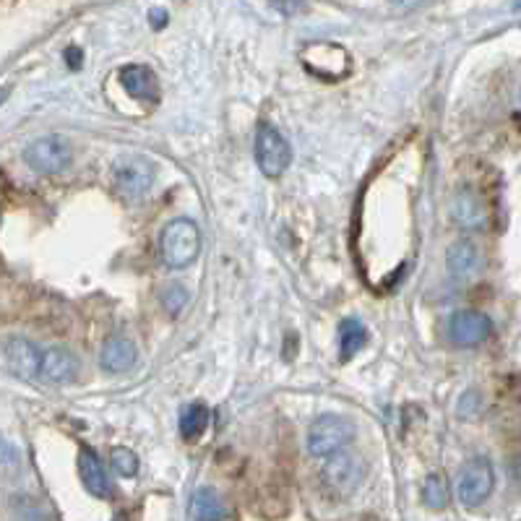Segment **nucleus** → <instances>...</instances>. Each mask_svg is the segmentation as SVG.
<instances>
[{
  "instance_id": "412c9836",
  "label": "nucleus",
  "mask_w": 521,
  "mask_h": 521,
  "mask_svg": "<svg viewBox=\"0 0 521 521\" xmlns=\"http://www.w3.org/2000/svg\"><path fill=\"white\" fill-rule=\"evenodd\" d=\"M188 290L182 287V284H178V282H172V284H167L164 290H162V295H159V300H162V308L170 313V316H178L182 308L188 305Z\"/></svg>"
},
{
  "instance_id": "f3484780",
  "label": "nucleus",
  "mask_w": 521,
  "mask_h": 521,
  "mask_svg": "<svg viewBox=\"0 0 521 521\" xmlns=\"http://www.w3.org/2000/svg\"><path fill=\"white\" fill-rule=\"evenodd\" d=\"M191 516L193 519H229V511L222 506L219 496L209 488H199L191 498Z\"/></svg>"
},
{
  "instance_id": "ddd939ff",
  "label": "nucleus",
  "mask_w": 521,
  "mask_h": 521,
  "mask_svg": "<svg viewBox=\"0 0 521 521\" xmlns=\"http://www.w3.org/2000/svg\"><path fill=\"white\" fill-rule=\"evenodd\" d=\"M120 84L126 87V91L131 97H136L141 102H154L157 99V76L154 70L146 69V66H126L120 69Z\"/></svg>"
},
{
  "instance_id": "39448f33",
  "label": "nucleus",
  "mask_w": 521,
  "mask_h": 521,
  "mask_svg": "<svg viewBox=\"0 0 521 521\" xmlns=\"http://www.w3.org/2000/svg\"><path fill=\"white\" fill-rule=\"evenodd\" d=\"M493 485H496L493 464L488 459L477 456V459H470L456 477V498L461 506L475 508L493 493Z\"/></svg>"
},
{
  "instance_id": "2eb2a0df",
  "label": "nucleus",
  "mask_w": 521,
  "mask_h": 521,
  "mask_svg": "<svg viewBox=\"0 0 521 521\" xmlns=\"http://www.w3.org/2000/svg\"><path fill=\"white\" fill-rule=\"evenodd\" d=\"M99 360H102V367L110 373H126L136 363V347L126 337H113L110 341H105Z\"/></svg>"
},
{
  "instance_id": "cd10ccee",
  "label": "nucleus",
  "mask_w": 521,
  "mask_h": 521,
  "mask_svg": "<svg viewBox=\"0 0 521 521\" xmlns=\"http://www.w3.org/2000/svg\"><path fill=\"white\" fill-rule=\"evenodd\" d=\"M519 99H521V94H519Z\"/></svg>"
},
{
  "instance_id": "4be33fe9",
  "label": "nucleus",
  "mask_w": 521,
  "mask_h": 521,
  "mask_svg": "<svg viewBox=\"0 0 521 521\" xmlns=\"http://www.w3.org/2000/svg\"><path fill=\"white\" fill-rule=\"evenodd\" d=\"M110 461H113L115 472L123 477H134L138 472V456L126 446H115L110 451Z\"/></svg>"
},
{
  "instance_id": "bb28decb",
  "label": "nucleus",
  "mask_w": 521,
  "mask_h": 521,
  "mask_svg": "<svg viewBox=\"0 0 521 521\" xmlns=\"http://www.w3.org/2000/svg\"><path fill=\"white\" fill-rule=\"evenodd\" d=\"M8 94H11V87H3V89H0V105L8 99Z\"/></svg>"
},
{
  "instance_id": "f03ea898",
  "label": "nucleus",
  "mask_w": 521,
  "mask_h": 521,
  "mask_svg": "<svg viewBox=\"0 0 521 521\" xmlns=\"http://www.w3.org/2000/svg\"><path fill=\"white\" fill-rule=\"evenodd\" d=\"M355 433L358 428L352 420L340 414H321L308 431V451L318 459H326L331 453L347 449L355 441Z\"/></svg>"
},
{
  "instance_id": "9b49d317",
  "label": "nucleus",
  "mask_w": 521,
  "mask_h": 521,
  "mask_svg": "<svg viewBox=\"0 0 521 521\" xmlns=\"http://www.w3.org/2000/svg\"><path fill=\"white\" fill-rule=\"evenodd\" d=\"M453 222L464 229H482L488 225V209L475 191H459L451 201Z\"/></svg>"
},
{
  "instance_id": "a878e982",
  "label": "nucleus",
  "mask_w": 521,
  "mask_h": 521,
  "mask_svg": "<svg viewBox=\"0 0 521 521\" xmlns=\"http://www.w3.org/2000/svg\"><path fill=\"white\" fill-rule=\"evenodd\" d=\"M394 5H402V8H412V5H417V3H423V0H391Z\"/></svg>"
},
{
  "instance_id": "7ed1b4c3",
  "label": "nucleus",
  "mask_w": 521,
  "mask_h": 521,
  "mask_svg": "<svg viewBox=\"0 0 521 521\" xmlns=\"http://www.w3.org/2000/svg\"><path fill=\"white\" fill-rule=\"evenodd\" d=\"M326 459L329 461L321 470V479H323V488L329 490V496L340 500L355 496V490L360 488V479H363V459L344 449Z\"/></svg>"
},
{
  "instance_id": "6e6552de",
  "label": "nucleus",
  "mask_w": 521,
  "mask_h": 521,
  "mask_svg": "<svg viewBox=\"0 0 521 521\" xmlns=\"http://www.w3.org/2000/svg\"><path fill=\"white\" fill-rule=\"evenodd\" d=\"M3 355H5V365L11 367L14 376H19L23 381L40 378V365H42V352L37 349V344L29 340L14 337L3 344Z\"/></svg>"
},
{
  "instance_id": "b1692460",
  "label": "nucleus",
  "mask_w": 521,
  "mask_h": 521,
  "mask_svg": "<svg viewBox=\"0 0 521 521\" xmlns=\"http://www.w3.org/2000/svg\"><path fill=\"white\" fill-rule=\"evenodd\" d=\"M66 60H69L70 69H81V60H84V52L79 47H69L66 50Z\"/></svg>"
},
{
  "instance_id": "393cba45",
  "label": "nucleus",
  "mask_w": 521,
  "mask_h": 521,
  "mask_svg": "<svg viewBox=\"0 0 521 521\" xmlns=\"http://www.w3.org/2000/svg\"><path fill=\"white\" fill-rule=\"evenodd\" d=\"M149 22H157L154 26H164V22H167V14H164V11H152V14H149Z\"/></svg>"
},
{
  "instance_id": "f257e3e1",
  "label": "nucleus",
  "mask_w": 521,
  "mask_h": 521,
  "mask_svg": "<svg viewBox=\"0 0 521 521\" xmlns=\"http://www.w3.org/2000/svg\"><path fill=\"white\" fill-rule=\"evenodd\" d=\"M201 250V232L191 219H172L162 229L159 256L170 269H185L196 261Z\"/></svg>"
},
{
  "instance_id": "a211bd4d",
  "label": "nucleus",
  "mask_w": 521,
  "mask_h": 521,
  "mask_svg": "<svg viewBox=\"0 0 521 521\" xmlns=\"http://www.w3.org/2000/svg\"><path fill=\"white\" fill-rule=\"evenodd\" d=\"M308 50H313L318 58L316 60H311V58H305V66L308 69H316V73L323 76V69H334L337 70V76H341L344 70H347V55H344V50L334 45H316V47H308Z\"/></svg>"
},
{
  "instance_id": "9d476101",
  "label": "nucleus",
  "mask_w": 521,
  "mask_h": 521,
  "mask_svg": "<svg viewBox=\"0 0 521 521\" xmlns=\"http://www.w3.org/2000/svg\"><path fill=\"white\" fill-rule=\"evenodd\" d=\"M79 376V360L73 358V352L63 347H52L42 352V365H40V378L47 384L63 386L76 381Z\"/></svg>"
},
{
  "instance_id": "aec40b11",
  "label": "nucleus",
  "mask_w": 521,
  "mask_h": 521,
  "mask_svg": "<svg viewBox=\"0 0 521 521\" xmlns=\"http://www.w3.org/2000/svg\"><path fill=\"white\" fill-rule=\"evenodd\" d=\"M423 500L431 506V508H443L449 503V482L446 477L431 475L423 485Z\"/></svg>"
},
{
  "instance_id": "f8f14e48",
  "label": "nucleus",
  "mask_w": 521,
  "mask_h": 521,
  "mask_svg": "<svg viewBox=\"0 0 521 521\" xmlns=\"http://www.w3.org/2000/svg\"><path fill=\"white\" fill-rule=\"evenodd\" d=\"M446 266L456 279H472L482 269V253L472 240H456L446 253Z\"/></svg>"
},
{
  "instance_id": "6ab92c4d",
  "label": "nucleus",
  "mask_w": 521,
  "mask_h": 521,
  "mask_svg": "<svg viewBox=\"0 0 521 521\" xmlns=\"http://www.w3.org/2000/svg\"><path fill=\"white\" fill-rule=\"evenodd\" d=\"M209 425V409L204 405H188L181 412V435L185 441L201 438Z\"/></svg>"
},
{
  "instance_id": "1a4fd4ad",
  "label": "nucleus",
  "mask_w": 521,
  "mask_h": 521,
  "mask_svg": "<svg viewBox=\"0 0 521 521\" xmlns=\"http://www.w3.org/2000/svg\"><path fill=\"white\" fill-rule=\"evenodd\" d=\"M493 323L490 318L477 313V311H456L449 321V337L459 347H475L490 337Z\"/></svg>"
},
{
  "instance_id": "5701e85b",
  "label": "nucleus",
  "mask_w": 521,
  "mask_h": 521,
  "mask_svg": "<svg viewBox=\"0 0 521 521\" xmlns=\"http://www.w3.org/2000/svg\"><path fill=\"white\" fill-rule=\"evenodd\" d=\"M19 464V451L0 435V467H16Z\"/></svg>"
},
{
  "instance_id": "dca6fc26",
  "label": "nucleus",
  "mask_w": 521,
  "mask_h": 521,
  "mask_svg": "<svg viewBox=\"0 0 521 521\" xmlns=\"http://www.w3.org/2000/svg\"><path fill=\"white\" fill-rule=\"evenodd\" d=\"M367 331L358 318H344L340 323V358L347 363L365 347Z\"/></svg>"
},
{
  "instance_id": "20e7f679",
  "label": "nucleus",
  "mask_w": 521,
  "mask_h": 521,
  "mask_svg": "<svg viewBox=\"0 0 521 521\" xmlns=\"http://www.w3.org/2000/svg\"><path fill=\"white\" fill-rule=\"evenodd\" d=\"M113 185L123 199L138 201L154 185V164L138 154H123L113 162Z\"/></svg>"
},
{
  "instance_id": "423d86ee",
  "label": "nucleus",
  "mask_w": 521,
  "mask_h": 521,
  "mask_svg": "<svg viewBox=\"0 0 521 521\" xmlns=\"http://www.w3.org/2000/svg\"><path fill=\"white\" fill-rule=\"evenodd\" d=\"M256 162L266 178H279L293 162V149L287 138L282 136L272 123H261L256 131Z\"/></svg>"
},
{
  "instance_id": "4468645a",
  "label": "nucleus",
  "mask_w": 521,
  "mask_h": 521,
  "mask_svg": "<svg viewBox=\"0 0 521 521\" xmlns=\"http://www.w3.org/2000/svg\"><path fill=\"white\" fill-rule=\"evenodd\" d=\"M79 475H81L84 488L89 490L91 496H97V498H107V496H110L107 472H105L99 456L91 451V449H81V453H79Z\"/></svg>"
},
{
  "instance_id": "0eeeda50",
  "label": "nucleus",
  "mask_w": 521,
  "mask_h": 521,
  "mask_svg": "<svg viewBox=\"0 0 521 521\" xmlns=\"http://www.w3.org/2000/svg\"><path fill=\"white\" fill-rule=\"evenodd\" d=\"M70 159H73V152H70V144L63 136L37 138L23 152V162L40 175H55V172L69 170Z\"/></svg>"
}]
</instances>
